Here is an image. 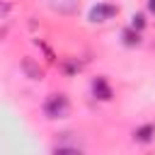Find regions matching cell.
<instances>
[{"label":"cell","instance_id":"cell-1","mask_svg":"<svg viewBox=\"0 0 155 155\" xmlns=\"http://www.w3.org/2000/svg\"><path fill=\"white\" fill-rule=\"evenodd\" d=\"M70 111V102L65 94H48L44 102V114L48 119H65Z\"/></svg>","mask_w":155,"mask_h":155},{"label":"cell","instance_id":"cell-2","mask_svg":"<svg viewBox=\"0 0 155 155\" xmlns=\"http://www.w3.org/2000/svg\"><path fill=\"white\" fill-rule=\"evenodd\" d=\"M116 7L114 5H109V2H99V5H94L92 10H90V22H107V19H111V17H116Z\"/></svg>","mask_w":155,"mask_h":155},{"label":"cell","instance_id":"cell-3","mask_svg":"<svg viewBox=\"0 0 155 155\" xmlns=\"http://www.w3.org/2000/svg\"><path fill=\"white\" fill-rule=\"evenodd\" d=\"M92 94L97 99H102V102H109L114 97V92H111V87H109V82L104 78H94L92 80Z\"/></svg>","mask_w":155,"mask_h":155},{"label":"cell","instance_id":"cell-4","mask_svg":"<svg viewBox=\"0 0 155 155\" xmlns=\"http://www.w3.org/2000/svg\"><path fill=\"white\" fill-rule=\"evenodd\" d=\"M22 70H24L27 78H31V80H41V78H44V70H41L31 58H24V61H22Z\"/></svg>","mask_w":155,"mask_h":155},{"label":"cell","instance_id":"cell-5","mask_svg":"<svg viewBox=\"0 0 155 155\" xmlns=\"http://www.w3.org/2000/svg\"><path fill=\"white\" fill-rule=\"evenodd\" d=\"M153 136H155V126H150V124H145V126H140V128L133 131V138H136L138 143H150Z\"/></svg>","mask_w":155,"mask_h":155},{"label":"cell","instance_id":"cell-6","mask_svg":"<svg viewBox=\"0 0 155 155\" xmlns=\"http://www.w3.org/2000/svg\"><path fill=\"white\" fill-rule=\"evenodd\" d=\"M121 36H124V44H126V46H138V44H140V34H138V29H133V27H131V29H124Z\"/></svg>","mask_w":155,"mask_h":155},{"label":"cell","instance_id":"cell-7","mask_svg":"<svg viewBox=\"0 0 155 155\" xmlns=\"http://www.w3.org/2000/svg\"><path fill=\"white\" fill-rule=\"evenodd\" d=\"M131 27L140 31V29L145 27V17H143V15H133V22H131Z\"/></svg>","mask_w":155,"mask_h":155},{"label":"cell","instance_id":"cell-8","mask_svg":"<svg viewBox=\"0 0 155 155\" xmlns=\"http://www.w3.org/2000/svg\"><path fill=\"white\" fill-rule=\"evenodd\" d=\"M148 10H150V12H155V0H148Z\"/></svg>","mask_w":155,"mask_h":155}]
</instances>
